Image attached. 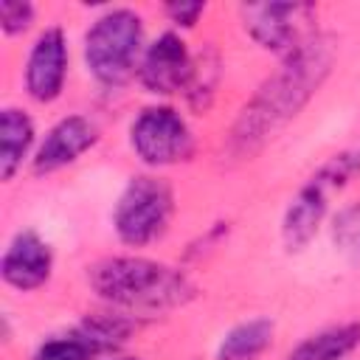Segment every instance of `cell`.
I'll use <instances>...</instances> for the list:
<instances>
[{
	"mask_svg": "<svg viewBox=\"0 0 360 360\" xmlns=\"http://www.w3.org/2000/svg\"><path fill=\"white\" fill-rule=\"evenodd\" d=\"M335 62V39L312 34L301 48H295L281 70L262 84V90L242 110L233 132L231 149L236 155H253L276 129H281L298 110L315 96L321 82L329 76Z\"/></svg>",
	"mask_w": 360,
	"mask_h": 360,
	"instance_id": "1",
	"label": "cell"
},
{
	"mask_svg": "<svg viewBox=\"0 0 360 360\" xmlns=\"http://www.w3.org/2000/svg\"><path fill=\"white\" fill-rule=\"evenodd\" d=\"M87 278L104 301L129 309H172L194 298L186 273L143 256L104 259L90 267Z\"/></svg>",
	"mask_w": 360,
	"mask_h": 360,
	"instance_id": "2",
	"label": "cell"
},
{
	"mask_svg": "<svg viewBox=\"0 0 360 360\" xmlns=\"http://www.w3.org/2000/svg\"><path fill=\"white\" fill-rule=\"evenodd\" d=\"M143 45V22L132 8L101 14L84 37V62L104 87H121L135 70Z\"/></svg>",
	"mask_w": 360,
	"mask_h": 360,
	"instance_id": "3",
	"label": "cell"
},
{
	"mask_svg": "<svg viewBox=\"0 0 360 360\" xmlns=\"http://www.w3.org/2000/svg\"><path fill=\"white\" fill-rule=\"evenodd\" d=\"M357 174L354 166V152H340L335 158H329L292 197L290 208L284 211V222H281V236L287 250H301L309 245V239L315 236L326 208H329V197L335 191H340L352 177Z\"/></svg>",
	"mask_w": 360,
	"mask_h": 360,
	"instance_id": "4",
	"label": "cell"
},
{
	"mask_svg": "<svg viewBox=\"0 0 360 360\" xmlns=\"http://www.w3.org/2000/svg\"><path fill=\"white\" fill-rule=\"evenodd\" d=\"M172 211H174V197L169 183L152 174H138L121 191L115 202L112 225L124 245L141 248L166 231Z\"/></svg>",
	"mask_w": 360,
	"mask_h": 360,
	"instance_id": "5",
	"label": "cell"
},
{
	"mask_svg": "<svg viewBox=\"0 0 360 360\" xmlns=\"http://www.w3.org/2000/svg\"><path fill=\"white\" fill-rule=\"evenodd\" d=\"M245 31L264 51L292 53L312 37L315 8L307 3H248L239 8Z\"/></svg>",
	"mask_w": 360,
	"mask_h": 360,
	"instance_id": "6",
	"label": "cell"
},
{
	"mask_svg": "<svg viewBox=\"0 0 360 360\" xmlns=\"http://www.w3.org/2000/svg\"><path fill=\"white\" fill-rule=\"evenodd\" d=\"M135 155L149 166H172L188 160L194 152V138L183 115L172 107H146L129 129Z\"/></svg>",
	"mask_w": 360,
	"mask_h": 360,
	"instance_id": "7",
	"label": "cell"
},
{
	"mask_svg": "<svg viewBox=\"0 0 360 360\" xmlns=\"http://www.w3.org/2000/svg\"><path fill=\"white\" fill-rule=\"evenodd\" d=\"M191 70H194V59L186 42L177 34L166 31L143 51L138 65V79L149 93L172 96L188 87Z\"/></svg>",
	"mask_w": 360,
	"mask_h": 360,
	"instance_id": "8",
	"label": "cell"
},
{
	"mask_svg": "<svg viewBox=\"0 0 360 360\" xmlns=\"http://www.w3.org/2000/svg\"><path fill=\"white\" fill-rule=\"evenodd\" d=\"M68 73V42L62 28H48L37 37L28 65H25V90L34 101H53L65 87Z\"/></svg>",
	"mask_w": 360,
	"mask_h": 360,
	"instance_id": "9",
	"label": "cell"
},
{
	"mask_svg": "<svg viewBox=\"0 0 360 360\" xmlns=\"http://www.w3.org/2000/svg\"><path fill=\"white\" fill-rule=\"evenodd\" d=\"M51 267H53V253H51L48 242L39 239L34 231L17 233L0 259L3 281L14 290H22V292L45 284L51 276Z\"/></svg>",
	"mask_w": 360,
	"mask_h": 360,
	"instance_id": "10",
	"label": "cell"
},
{
	"mask_svg": "<svg viewBox=\"0 0 360 360\" xmlns=\"http://www.w3.org/2000/svg\"><path fill=\"white\" fill-rule=\"evenodd\" d=\"M98 141V129L90 118L84 115H68L59 124H53L42 141V146L37 149L34 158V172L37 174H48L56 172L68 163H73L79 155H84L93 143Z\"/></svg>",
	"mask_w": 360,
	"mask_h": 360,
	"instance_id": "11",
	"label": "cell"
},
{
	"mask_svg": "<svg viewBox=\"0 0 360 360\" xmlns=\"http://www.w3.org/2000/svg\"><path fill=\"white\" fill-rule=\"evenodd\" d=\"M34 143V121L14 107L0 112V177L11 180Z\"/></svg>",
	"mask_w": 360,
	"mask_h": 360,
	"instance_id": "12",
	"label": "cell"
},
{
	"mask_svg": "<svg viewBox=\"0 0 360 360\" xmlns=\"http://www.w3.org/2000/svg\"><path fill=\"white\" fill-rule=\"evenodd\" d=\"M357 346H360V323H340L301 340L287 354V360H343Z\"/></svg>",
	"mask_w": 360,
	"mask_h": 360,
	"instance_id": "13",
	"label": "cell"
},
{
	"mask_svg": "<svg viewBox=\"0 0 360 360\" xmlns=\"http://www.w3.org/2000/svg\"><path fill=\"white\" fill-rule=\"evenodd\" d=\"M273 343V321L267 318H250L245 323H236L219 343L217 360H256L264 354Z\"/></svg>",
	"mask_w": 360,
	"mask_h": 360,
	"instance_id": "14",
	"label": "cell"
},
{
	"mask_svg": "<svg viewBox=\"0 0 360 360\" xmlns=\"http://www.w3.org/2000/svg\"><path fill=\"white\" fill-rule=\"evenodd\" d=\"M135 323L124 315H87L76 332V338L90 352H110L129 340Z\"/></svg>",
	"mask_w": 360,
	"mask_h": 360,
	"instance_id": "15",
	"label": "cell"
},
{
	"mask_svg": "<svg viewBox=\"0 0 360 360\" xmlns=\"http://www.w3.org/2000/svg\"><path fill=\"white\" fill-rule=\"evenodd\" d=\"M332 239H335V248L346 259L360 264V202L338 211L332 222Z\"/></svg>",
	"mask_w": 360,
	"mask_h": 360,
	"instance_id": "16",
	"label": "cell"
},
{
	"mask_svg": "<svg viewBox=\"0 0 360 360\" xmlns=\"http://www.w3.org/2000/svg\"><path fill=\"white\" fill-rule=\"evenodd\" d=\"M217 56H202L200 62H194V70H191V79H188V98L194 107H205L211 93H214V82H217Z\"/></svg>",
	"mask_w": 360,
	"mask_h": 360,
	"instance_id": "17",
	"label": "cell"
},
{
	"mask_svg": "<svg viewBox=\"0 0 360 360\" xmlns=\"http://www.w3.org/2000/svg\"><path fill=\"white\" fill-rule=\"evenodd\" d=\"M34 22V6L25 0H3L0 3V25L8 37L28 31Z\"/></svg>",
	"mask_w": 360,
	"mask_h": 360,
	"instance_id": "18",
	"label": "cell"
},
{
	"mask_svg": "<svg viewBox=\"0 0 360 360\" xmlns=\"http://www.w3.org/2000/svg\"><path fill=\"white\" fill-rule=\"evenodd\" d=\"M90 349L79 338H56L39 346L34 360H87Z\"/></svg>",
	"mask_w": 360,
	"mask_h": 360,
	"instance_id": "19",
	"label": "cell"
},
{
	"mask_svg": "<svg viewBox=\"0 0 360 360\" xmlns=\"http://www.w3.org/2000/svg\"><path fill=\"white\" fill-rule=\"evenodd\" d=\"M202 11H205V3H200V0H180V3L166 6V17L177 25H183V28H191L200 20Z\"/></svg>",
	"mask_w": 360,
	"mask_h": 360,
	"instance_id": "20",
	"label": "cell"
},
{
	"mask_svg": "<svg viewBox=\"0 0 360 360\" xmlns=\"http://www.w3.org/2000/svg\"><path fill=\"white\" fill-rule=\"evenodd\" d=\"M354 166H357V174H360V149L354 152Z\"/></svg>",
	"mask_w": 360,
	"mask_h": 360,
	"instance_id": "21",
	"label": "cell"
},
{
	"mask_svg": "<svg viewBox=\"0 0 360 360\" xmlns=\"http://www.w3.org/2000/svg\"><path fill=\"white\" fill-rule=\"evenodd\" d=\"M121 360H138V357H121Z\"/></svg>",
	"mask_w": 360,
	"mask_h": 360,
	"instance_id": "22",
	"label": "cell"
}]
</instances>
